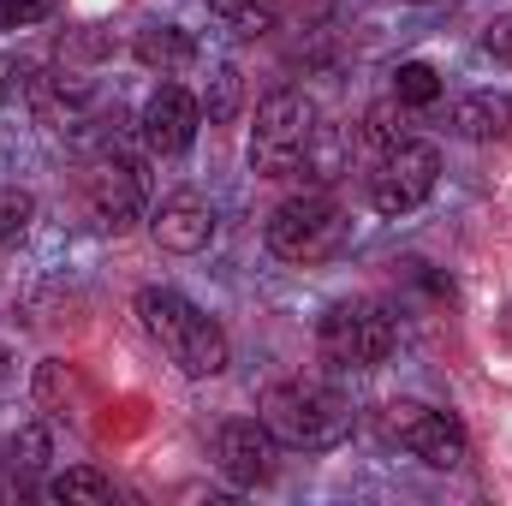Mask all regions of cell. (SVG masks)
Masks as SVG:
<instances>
[{"label":"cell","mask_w":512,"mask_h":506,"mask_svg":"<svg viewBox=\"0 0 512 506\" xmlns=\"http://www.w3.org/2000/svg\"><path fill=\"white\" fill-rule=\"evenodd\" d=\"M137 322H143V334H149L191 381H209L233 364V346H227L221 322L203 316L191 298H179V292H167V286H143V292H137Z\"/></svg>","instance_id":"cell-1"},{"label":"cell","mask_w":512,"mask_h":506,"mask_svg":"<svg viewBox=\"0 0 512 506\" xmlns=\"http://www.w3.org/2000/svg\"><path fill=\"white\" fill-rule=\"evenodd\" d=\"M262 423L280 447L322 453V447H340L352 435V405L322 381H274L262 393Z\"/></svg>","instance_id":"cell-2"},{"label":"cell","mask_w":512,"mask_h":506,"mask_svg":"<svg viewBox=\"0 0 512 506\" xmlns=\"http://www.w3.org/2000/svg\"><path fill=\"white\" fill-rule=\"evenodd\" d=\"M316 131H322L316 126V102H310L304 90H274V96L256 108L251 167L262 179H292V173H304Z\"/></svg>","instance_id":"cell-3"},{"label":"cell","mask_w":512,"mask_h":506,"mask_svg":"<svg viewBox=\"0 0 512 506\" xmlns=\"http://www.w3.org/2000/svg\"><path fill=\"white\" fill-rule=\"evenodd\" d=\"M393 340H399L393 316L382 304H370V298H340L316 322V346H322V358L334 370H376L393 352Z\"/></svg>","instance_id":"cell-4"},{"label":"cell","mask_w":512,"mask_h":506,"mask_svg":"<svg viewBox=\"0 0 512 506\" xmlns=\"http://www.w3.org/2000/svg\"><path fill=\"white\" fill-rule=\"evenodd\" d=\"M382 435L393 447H405L411 459H423L429 471H459L465 453H471L465 429H459L447 411L423 405V399H387L382 405Z\"/></svg>","instance_id":"cell-5"},{"label":"cell","mask_w":512,"mask_h":506,"mask_svg":"<svg viewBox=\"0 0 512 506\" xmlns=\"http://www.w3.org/2000/svg\"><path fill=\"white\" fill-rule=\"evenodd\" d=\"M435 185H441V149L405 137V143L387 149L376 161V173H370V209L387 215V221H399V215L423 209L435 197Z\"/></svg>","instance_id":"cell-6"},{"label":"cell","mask_w":512,"mask_h":506,"mask_svg":"<svg viewBox=\"0 0 512 506\" xmlns=\"http://www.w3.org/2000/svg\"><path fill=\"white\" fill-rule=\"evenodd\" d=\"M346 239V215L334 197L310 191V197H292L268 215V251L280 262H322V256L340 251Z\"/></svg>","instance_id":"cell-7"},{"label":"cell","mask_w":512,"mask_h":506,"mask_svg":"<svg viewBox=\"0 0 512 506\" xmlns=\"http://www.w3.org/2000/svg\"><path fill=\"white\" fill-rule=\"evenodd\" d=\"M84 209L96 215V227L126 233L143 215V173H137V161H126L120 149H102L84 167Z\"/></svg>","instance_id":"cell-8"},{"label":"cell","mask_w":512,"mask_h":506,"mask_svg":"<svg viewBox=\"0 0 512 506\" xmlns=\"http://www.w3.org/2000/svg\"><path fill=\"white\" fill-rule=\"evenodd\" d=\"M274 447H280V441L268 435L262 417H233V423H221V435H215V465H221L227 483L256 489V483L274 477Z\"/></svg>","instance_id":"cell-9"},{"label":"cell","mask_w":512,"mask_h":506,"mask_svg":"<svg viewBox=\"0 0 512 506\" xmlns=\"http://www.w3.org/2000/svg\"><path fill=\"white\" fill-rule=\"evenodd\" d=\"M143 143L155 149V155H185L191 143H197V126H203V108H197V96L185 90V84H161L149 102H143Z\"/></svg>","instance_id":"cell-10"},{"label":"cell","mask_w":512,"mask_h":506,"mask_svg":"<svg viewBox=\"0 0 512 506\" xmlns=\"http://www.w3.org/2000/svg\"><path fill=\"white\" fill-rule=\"evenodd\" d=\"M149 233H155L161 251H173V256L209 251V239H215V203H209L203 191H173V197L155 209Z\"/></svg>","instance_id":"cell-11"},{"label":"cell","mask_w":512,"mask_h":506,"mask_svg":"<svg viewBox=\"0 0 512 506\" xmlns=\"http://www.w3.org/2000/svg\"><path fill=\"white\" fill-rule=\"evenodd\" d=\"M131 54H137L149 72L173 78V72H185V66L197 60V42H191V30H179V24H143L137 42H131Z\"/></svg>","instance_id":"cell-12"},{"label":"cell","mask_w":512,"mask_h":506,"mask_svg":"<svg viewBox=\"0 0 512 506\" xmlns=\"http://www.w3.org/2000/svg\"><path fill=\"white\" fill-rule=\"evenodd\" d=\"M453 131L471 137V143H495L512 131V96H495V90H477L453 108Z\"/></svg>","instance_id":"cell-13"},{"label":"cell","mask_w":512,"mask_h":506,"mask_svg":"<svg viewBox=\"0 0 512 506\" xmlns=\"http://www.w3.org/2000/svg\"><path fill=\"white\" fill-rule=\"evenodd\" d=\"M48 495L66 506H108L114 501V483L102 477V471H90V465H72V471H60L54 483H48Z\"/></svg>","instance_id":"cell-14"},{"label":"cell","mask_w":512,"mask_h":506,"mask_svg":"<svg viewBox=\"0 0 512 506\" xmlns=\"http://www.w3.org/2000/svg\"><path fill=\"white\" fill-rule=\"evenodd\" d=\"M393 102H399V108H435V102H441V72H435L429 60H405V66L393 72Z\"/></svg>","instance_id":"cell-15"},{"label":"cell","mask_w":512,"mask_h":506,"mask_svg":"<svg viewBox=\"0 0 512 506\" xmlns=\"http://www.w3.org/2000/svg\"><path fill=\"white\" fill-rule=\"evenodd\" d=\"M36 405H42L48 417H66V411L78 405V376H72L60 358H48V364L36 370Z\"/></svg>","instance_id":"cell-16"},{"label":"cell","mask_w":512,"mask_h":506,"mask_svg":"<svg viewBox=\"0 0 512 506\" xmlns=\"http://www.w3.org/2000/svg\"><path fill=\"white\" fill-rule=\"evenodd\" d=\"M203 114H209V126H227L239 114V66H215L209 96H203Z\"/></svg>","instance_id":"cell-17"},{"label":"cell","mask_w":512,"mask_h":506,"mask_svg":"<svg viewBox=\"0 0 512 506\" xmlns=\"http://www.w3.org/2000/svg\"><path fill=\"white\" fill-rule=\"evenodd\" d=\"M6 465H12V471H42V465H48V429H42V423H24V429L6 441Z\"/></svg>","instance_id":"cell-18"},{"label":"cell","mask_w":512,"mask_h":506,"mask_svg":"<svg viewBox=\"0 0 512 506\" xmlns=\"http://www.w3.org/2000/svg\"><path fill=\"white\" fill-rule=\"evenodd\" d=\"M393 108H399V102H382V108L364 114V143H370L376 155H387L393 143H405V126H393Z\"/></svg>","instance_id":"cell-19"},{"label":"cell","mask_w":512,"mask_h":506,"mask_svg":"<svg viewBox=\"0 0 512 506\" xmlns=\"http://www.w3.org/2000/svg\"><path fill=\"white\" fill-rule=\"evenodd\" d=\"M60 12V0H0V18L12 24V30H36L42 18H54Z\"/></svg>","instance_id":"cell-20"},{"label":"cell","mask_w":512,"mask_h":506,"mask_svg":"<svg viewBox=\"0 0 512 506\" xmlns=\"http://www.w3.org/2000/svg\"><path fill=\"white\" fill-rule=\"evenodd\" d=\"M30 191H0V245H12L18 233H24V221H30Z\"/></svg>","instance_id":"cell-21"},{"label":"cell","mask_w":512,"mask_h":506,"mask_svg":"<svg viewBox=\"0 0 512 506\" xmlns=\"http://www.w3.org/2000/svg\"><path fill=\"white\" fill-rule=\"evenodd\" d=\"M483 48L501 60V66H512V12H501V18H489V30H483Z\"/></svg>","instance_id":"cell-22"},{"label":"cell","mask_w":512,"mask_h":506,"mask_svg":"<svg viewBox=\"0 0 512 506\" xmlns=\"http://www.w3.org/2000/svg\"><path fill=\"white\" fill-rule=\"evenodd\" d=\"M209 6H215V12H227V18H233V12H239V6H251V0H209Z\"/></svg>","instance_id":"cell-23"},{"label":"cell","mask_w":512,"mask_h":506,"mask_svg":"<svg viewBox=\"0 0 512 506\" xmlns=\"http://www.w3.org/2000/svg\"><path fill=\"white\" fill-rule=\"evenodd\" d=\"M6 381H12V352L0 346V387H6Z\"/></svg>","instance_id":"cell-24"},{"label":"cell","mask_w":512,"mask_h":506,"mask_svg":"<svg viewBox=\"0 0 512 506\" xmlns=\"http://www.w3.org/2000/svg\"><path fill=\"white\" fill-rule=\"evenodd\" d=\"M501 334H507V340H512V304H507V316H501Z\"/></svg>","instance_id":"cell-25"},{"label":"cell","mask_w":512,"mask_h":506,"mask_svg":"<svg viewBox=\"0 0 512 506\" xmlns=\"http://www.w3.org/2000/svg\"><path fill=\"white\" fill-rule=\"evenodd\" d=\"M411 6H435V0H411Z\"/></svg>","instance_id":"cell-26"}]
</instances>
